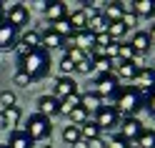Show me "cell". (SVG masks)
Instances as JSON below:
<instances>
[{"mask_svg":"<svg viewBox=\"0 0 155 148\" xmlns=\"http://www.w3.org/2000/svg\"><path fill=\"white\" fill-rule=\"evenodd\" d=\"M45 18L50 23H58V20H63V18H68V3H63V0H53V3H48Z\"/></svg>","mask_w":155,"mask_h":148,"instance_id":"cell-15","label":"cell"},{"mask_svg":"<svg viewBox=\"0 0 155 148\" xmlns=\"http://www.w3.org/2000/svg\"><path fill=\"white\" fill-rule=\"evenodd\" d=\"M18 43L25 45L28 50H35V48H43L40 43V30H35V28H28V30L20 33V38H18Z\"/></svg>","mask_w":155,"mask_h":148,"instance_id":"cell-17","label":"cell"},{"mask_svg":"<svg viewBox=\"0 0 155 148\" xmlns=\"http://www.w3.org/2000/svg\"><path fill=\"white\" fill-rule=\"evenodd\" d=\"M13 83H15V85H23V88H28L33 81H30V78H28L23 71H15V75H13Z\"/></svg>","mask_w":155,"mask_h":148,"instance_id":"cell-39","label":"cell"},{"mask_svg":"<svg viewBox=\"0 0 155 148\" xmlns=\"http://www.w3.org/2000/svg\"><path fill=\"white\" fill-rule=\"evenodd\" d=\"M88 143V148H108V141L100 136V138H95V141H85Z\"/></svg>","mask_w":155,"mask_h":148,"instance_id":"cell-41","label":"cell"},{"mask_svg":"<svg viewBox=\"0 0 155 148\" xmlns=\"http://www.w3.org/2000/svg\"><path fill=\"white\" fill-rule=\"evenodd\" d=\"M70 148H88V143H85V141H78L75 146H70Z\"/></svg>","mask_w":155,"mask_h":148,"instance_id":"cell-45","label":"cell"},{"mask_svg":"<svg viewBox=\"0 0 155 148\" xmlns=\"http://www.w3.org/2000/svg\"><path fill=\"white\" fill-rule=\"evenodd\" d=\"M73 93H80V91H78V83L73 81L70 75H60V78H55V88H53V95L58 98V101H63V98L73 95Z\"/></svg>","mask_w":155,"mask_h":148,"instance_id":"cell-11","label":"cell"},{"mask_svg":"<svg viewBox=\"0 0 155 148\" xmlns=\"http://www.w3.org/2000/svg\"><path fill=\"white\" fill-rule=\"evenodd\" d=\"M143 98H145V101H143V108H145L150 115H155V88H153L148 95H143Z\"/></svg>","mask_w":155,"mask_h":148,"instance_id":"cell-36","label":"cell"},{"mask_svg":"<svg viewBox=\"0 0 155 148\" xmlns=\"http://www.w3.org/2000/svg\"><path fill=\"white\" fill-rule=\"evenodd\" d=\"M103 18L108 23H120V18H123V8H120V3H105V8H103Z\"/></svg>","mask_w":155,"mask_h":148,"instance_id":"cell-24","label":"cell"},{"mask_svg":"<svg viewBox=\"0 0 155 148\" xmlns=\"http://www.w3.org/2000/svg\"><path fill=\"white\" fill-rule=\"evenodd\" d=\"M50 65H53L50 63V53H48L45 48H35V50L18 58V71H23L33 83L43 81V78L50 73Z\"/></svg>","mask_w":155,"mask_h":148,"instance_id":"cell-1","label":"cell"},{"mask_svg":"<svg viewBox=\"0 0 155 148\" xmlns=\"http://www.w3.org/2000/svg\"><path fill=\"white\" fill-rule=\"evenodd\" d=\"M95 93H98L103 101H115L120 93V81L115 73H108V75H98L95 78Z\"/></svg>","mask_w":155,"mask_h":148,"instance_id":"cell-4","label":"cell"},{"mask_svg":"<svg viewBox=\"0 0 155 148\" xmlns=\"http://www.w3.org/2000/svg\"><path fill=\"white\" fill-rule=\"evenodd\" d=\"M53 30L58 33V35H63L65 38V40H68V38H70L75 30H73V28H70V20H68V18H63V20H58L55 25H53Z\"/></svg>","mask_w":155,"mask_h":148,"instance_id":"cell-31","label":"cell"},{"mask_svg":"<svg viewBox=\"0 0 155 148\" xmlns=\"http://www.w3.org/2000/svg\"><path fill=\"white\" fill-rule=\"evenodd\" d=\"M90 60H93V73H98V75H108V73L115 71L113 60L105 58V55H95V58H90Z\"/></svg>","mask_w":155,"mask_h":148,"instance_id":"cell-22","label":"cell"},{"mask_svg":"<svg viewBox=\"0 0 155 148\" xmlns=\"http://www.w3.org/2000/svg\"><path fill=\"white\" fill-rule=\"evenodd\" d=\"M113 68H115V75H118V81H135V75H138L140 68L135 65V63H123V60H113Z\"/></svg>","mask_w":155,"mask_h":148,"instance_id":"cell-14","label":"cell"},{"mask_svg":"<svg viewBox=\"0 0 155 148\" xmlns=\"http://www.w3.org/2000/svg\"><path fill=\"white\" fill-rule=\"evenodd\" d=\"M143 93L140 91H135L133 85H128V88H120V93H118V98H115V111L118 113H123L125 118H135V113L143 108Z\"/></svg>","mask_w":155,"mask_h":148,"instance_id":"cell-2","label":"cell"},{"mask_svg":"<svg viewBox=\"0 0 155 148\" xmlns=\"http://www.w3.org/2000/svg\"><path fill=\"white\" fill-rule=\"evenodd\" d=\"M133 8L138 18H155V0H133Z\"/></svg>","mask_w":155,"mask_h":148,"instance_id":"cell-19","label":"cell"},{"mask_svg":"<svg viewBox=\"0 0 155 148\" xmlns=\"http://www.w3.org/2000/svg\"><path fill=\"white\" fill-rule=\"evenodd\" d=\"M133 88L135 91H140L143 95H148L153 88H155V73H153V68H140L138 75H135V81H133Z\"/></svg>","mask_w":155,"mask_h":148,"instance_id":"cell-8","label":"cell"},{"mask_svg":"<svg viewBox=\"0 0 155 148\" xmlns=\"http://www.w3.org/2000/svg\"><path fill=\"white\" fill-rule=\"evenodd\" d=\"M0 148H8V146H5V143H0Z\"/></svg>","mask_w":155,"mask_h":148,"instance_id":"cell-47","label":"cell"},{"mask_svg":"<svg viewBox=\"0 0 155 148\" xmlns=\"http://www.w3.org/2000/svg\"><path fill=\"white\" fill-rule=\"evenodd\" d=\"M88 30H90L93 35H103V33H108V20L103 18V13L88 20Z\"/></svg>","mask_w":155,"mask_h":148,"instance_id":"cell-28","label":"cell"},{"mask_svg":"<svg viewBox=\"0 0 155 148\" xmlns=\"http://www.w3.org/2000/svg\"><path fill=\"white\" fill-rule=\"evenodd\" d=\"M75 48H80V50L90 53L93 48H95V35H93L90 30H80V33H75Z\"/></svg>","mask_w":155,"mask_h":148,"instance_id":"cell-21","label":"cell"},{"mask_svg":"<svg viewBox=\"0 0 155 148\" xmlns=\"http://www.w3.org/2000/svg\"><path fill=\"white\" fill-rule=\"evenodd\" d=\"M18 103V98H15V93L8 88V91H0V111H8V108H13Z\"/></svg>","mask_w":155,"mask_h":148,"instance_id":"cell-30","label":"cell"},{"mask_svg":"<svg viewBox=\"0 0 155 148\" xmlns=\"http://www.w3.org/2000/svg\"><path fill=\"white\" fill-rule=\"evenodd\" d=\"M63 141H65L68 146H75L78 141H83V138H80V128L73 126V123H68V126L63 128Z\"/></svg>","mask_w":155,"mask_h":148,"instance_id":"cell-29","label":"cell"},{"mask_svg":"<svg viewBox=\"0 0 155 148\" xmlns=\"http://www.w3.org/2000/svg\"><path fill=\"white\" fill-rule=\"evenodd\" d=\"M23 131L30 136V141H48V138L53 136V123H50V118H45L40 113H33L30 118L25 121V128Z\"/></svg>","mask_w":155,"mask_h":148,"instance_id":"cell-3","label":"cell"},{"mask_svg":"<svg viewBox=\"0 0 155 148\" xmlns=\"http://www.w3.org/2000/svg\"><path fill=\"white\" fill-rule=\"evenodd\" d=\"M58 68H60L63 75H70V78H73V73H75V63H73L68 55H63V60H60V65H58Z\"/></svg>","mask_w":155,"mask_h":148,"instance_id":"cell-35","label":"cell"},{"mask_svg":"<svg viewBox=\"0 0 155 148\" xmlns=\"http://www.w3.org/2000/svg\"><path fill=\"white\" fill-rule=\"evenodd\" d=\"M120 23L130 30V28H135V23H138V15H135V13H125V15L120 18Z\"/></svg>","mask_w":155,"mask_h":148,"instance_id":"cell-40","label":"cell"},{"mask_svg":"<svg viewBox=\"0 0 155 148\" xmlns=\"http://www.w3.org/2000/svg\"><path fill=\"white\" fill-rule=\"evenodd\" d=\"M5 20V3H0V23Z\"/></svg>","mask_w":155,"mask_h":148,"instance_id":"cell-44","label":"cell"},{"mask_svg":"<svg viewBox=\"0 0 155 148\" xmlns=\"http://www.w3.org/2000/svg\"><path fill=\"white\" fill-rule=\"evenodd\" d=\"M143 128L145 126L138 121V118H123V121H120V136L128 143H135V141H138V136L143 133Z\"/></svg>","mask_w":155,"mask_h":148,"instance_id":"cell-10","label":"cell"},{"mask_svg":"<svg viewBox=\"0 0 155 148\" xmlns=\"http://www.w3.org/2000/svg\"><path fill=\"white\" fill-rule=\"evenodd\" d=\"M3 113H5V128H13L15 131V128L20 126V121H23V111L18 105H13V108H8V111H3Z\"/></svg>","mask_w":155,"mask_h":148,"instance_id":"cell-25","label":"cell"},{"mask_svg":"<svg viewBox=\"0 0 155 148\" xmlns=\"http://www.w3.org/2000/svg\"><path fill=\"white\" fill-rule=\"evenodd\" d=\"M125 33H128V28H125L123 23H108V35L113 38V40H123Z\"/></svg>","mask_w":155,"mask_h":148,"instance_id":"cell-32","label":"cell"},{"mask_svg":"<svg viewBox=\"0 0 155 148\" xmlns=\"http://www.w3.org/2000/svg\"><path fill=\"white\" fill-rule=\"evenodd\" d=\"M130 148H135V146H133V143H130Z\"/></svg>","mask_w":155,"mask_h":148,"instance_id":"cell-50","label":"cell"},{"mask_svg":"<svg viewBox=\"0 0 155 148\" xmlns=\"http://www.w3.org/2000/svg\"><path fill=\"white\" fill-rule=\"evenodd\" d=\"M65 55L70 58L75 65H78V63H83L85 58H88V53H85V50H80V48H68V50H65Z\"/></svg>","mask_w":155,"mask_h":148,"instance_id":"cell-34","label":"cell"},{"mask_svg":"<svg viewBox=\"0 0 155 148\" xmlns=\"http://www.w3.org/2000/svg\"><path fill=\"white\" fill-rule=\"evenodd\" d=\"M68 118H70V123H73V126H83L85 121H90V113H88V111H83V108H75V111L68 115Z\"/></svg>","mask_w":155,"mask_h":148,"instance_id":"cell-33","label":"cell"},{"mask_svg":"<svg viewBox=\"0 0 155 148\" xmlns=\"http://www.w3.org/2000/svg\"><path fill=\"white\" fill-rule=\"evenodd\" d=\"M43 148H53V146H43Z\"/></svg>","mask_w":155,"mask_h":148,"instance_id":"cell-49","label":"cell"},{"mask_svg":"<svg viewBox=\"0 0 155 148\" xmlns=\"http://www.w3.org/2000/svg\"><path fill=\"white\" fill-rule=\"evenodd\" d=\"M133 146L135 148H155V131L153 128H143V133L138 136V141Z\"/></svg>","mask_w":155,"mask_h":148,"instance_id":"cell-27","label":"cell"},{"mask_svg":"<svg viewBox=\"0 0 155 148\" xmlns=\"http://www.w3.org/2000/svg\"><path fill=\"white\" fill-rule=\"evenodd\" d=\"M40 43H43L45 50L50 53V50H55V48H65V38L58 35V33L53 30V25H45L43 30H40Z\"/></svg>","mask_w":155,"mask_h":148,"instance_id":"cell-12","label":"cell"},{"mask_svg":"<svg viewBox=\"0 0 155 148\" xmlns=\"http://www.w3.org/2000/svg\"><path fill=\"white\" fill-rule=\"evenodd\" d=\"M145 33L150 35V40H153V45H155V23H153V25H150V28H148V30H145Z\"/></svg>","mask_w":155,"mask_h":148,"instance_id":"cell-43","label":"cell"},{"mask_svg":"<svg viewBox=\"0 0 155 148\" xmlns=\"http://www.w3.org/2000/svg\"><path fill=\"white\" fill-rule=\"evenodd\" d=\"M80 108L83 111H98V108H103V98L95 93V91H88V93H80Z\"/></svg>","mask_w":155,"mask_h":148,"instance_id":"cell-18","label":"cell"},{"mask_svg":"<svg viewBox=\"0 0 155 148\" xmlns=\"http://www.w3.org/2000/svg\"><path fill=\"white\" fill-rule=\"evenodd\" d=\"M3 128H5V113L0 111V131H3Z\"/></svg>","mask_w":155,"mask_h":148,"instance_id":"cell-46","label":"cell"},{"mask_svg":"<svg viewBox=\"0 0 155 148\" xmlns=\"http://www.w3.org/2000/svg\"><path fill=\"white\" fill-rule=\"evenodd\" d=\"M95 123H98V128L100 131H110V128H115V126H120V113L115 111V108H98L95 111V118H93Z\"/></svg>","mask_w":155,"mask_h":148,"instance_id":"cell-6","label":"cell"},{"mask_svg":"<svg viewBox=\"0 0 155 148\" xmlns=\"http://www.w3.org/2000/svg\"><path fill=\"white\" fill-rule=\"evenodd\" d=\"M108 148H130V143L125 141V138H123L120 133H115V136H110V141H108Z\"/></svg>","mask_w":155,"mask_h":148,"instance_id":"cell-37","label":"cell"},{"mask_svg":"<svg viewBox=\"0 0 155 148\" xmlns=\"http://www.w3.org/2000/svg\"><path fill=\"white\" fill-rule=\"evenodd\" d=\"M35 105H38V113L40 115H45V118H53V115H60V101H58L55 95H40L35 101Z\"/></svg>","mask_w":155,"mask_h":148,"instance_id":"cell-9","label":"cell"},{"mask_svg":"<svg viewBox=\"0 0 155 148\" xmlns=\"http://www.w3.org/2000/svg\"><path fill=\"white\" fill-rule=\"evenodd\" d=\"M68 20H70V28H73L75 33H80V30H88V15H85L83 10L68 13Z\"/></svg>","mask_w":155,"mask_h":148,"instance_id":"cell-23","label":"cell"},{"mask_svg":"<svg viewBox=\"0 0 155 148\" xmlns=\"http://www.w3.org/2000/svg\"><path fill=\"white\" fill-rule=\"evenodd\" d=\"M75 108H80V93H73L60 101V115H70Z\"/></svg>","mask_w":155,"mask_h":148,"instance_id":"cell-26","label":"cell"},{"mask_svg":"<svg viewBox=\"0 0 155 148\" xmlns=\"http://www.w3.org/2000/svg\"><path fill=\"white\" fill-rule=\"evenodd\" d=\"M5 20L15 25L18 30L20 28H25L28 23H30V8L23 5V3H13V5H5Z\"/></svg>","mask_w":155,"mask_h":148,"instance_id":"cell-5","label":"cell"},{"mask_svg":"<svg viewBox=\"0 0 155 148\" xmlns=\"http://www.w3.org/2000/svg\"><path fill=\"white\" fill-rule=\"evenodd\" d=\"M150 68H153V73H155V65H150Z\"/></svg>","mask_w":155,"mask_h":148,"instance_id":"cell-48","label":"cell"},{"mask_svg":"<svg viewBox=\"0 0 155 148\" xmlns=\"http://www.w3.org/2000/svg\"><path fill=\"white\" fill-rule=\"evenodd\" d=\"M130 45H133V50H135V55H148L150 50H153V40H150V35L145 33V30H135L133 33V38H130Z\"/></svg>","mask_w":155,"mask_h":148,"instance_id":"cell-13","label":"cell"},{"mask_svg":"<svg viewBox=\"0 0 155 148\" xmlns=\"http://www.w3.org/2000/svg\"><path fill=\"white\" fill-rule=\"evenodd\" d=\"M18 38H20V30L15 25H10L8 20L0 23V50H15Z\"/></svg>","mask_w":155,"mask_h":148,"instance_id":"cell-7","label":"cell"},{"mask_svg":"<svg viewBox=\"0 0 155 148\" xmlns=\"http://www.w3.org/2000/svg\"><path fill=\"white\" fill-rule=\"evenodd\" d=\"M78 128H80V138H83V141H95V138L103 136V131L98 128V123H95L93 118H90V121H85L83 126H78Z\"/></svg>","mask_w":155,"mask_h":148,"instance_id":"cell-20","label":"cell"},{"mask_svg":"<svg viewBox=\"0 0 155 148\" xmlns=\"http://www.w3.org/2000/svg\"><path fill=\"white\" fill-rule=\"evenodd\" d=\"M5 146L8 148H33V141L23 128H15V131H10V138H8Z\"/></svg>","mask_w":155,"mask_h":148,"instance_id":"cell-16","label":"cell"},{"mask_svg":"<svg viewBox=\"0 0 155 148\" xmlns=\"http://www.w3.org/2000/svg\"><path fill=\"white\" fill-rule=\"evenodd\" d=\"M33 8H35V10H43V13H45V8H48V0H38V3H33Z\"/></svg>","mask_w":155,"mask_h":148,"instance_id":"cell-42","label":"cell"},{"mask_svg":"<svg viewBox=\"0 0 155 148\" xmlns=\"http://www.w3.org/2000/svg\"><path fill=\"white\" fill-rule=\"evenodd\" d=\"M75 73H83V75H90V73H93V60H90V58H85L83 63H78V65H75Z\"/></svg>","mask_w":155,"mask_h":148,"instance_id":"cell-38","label":"cell"}]
</instances>
